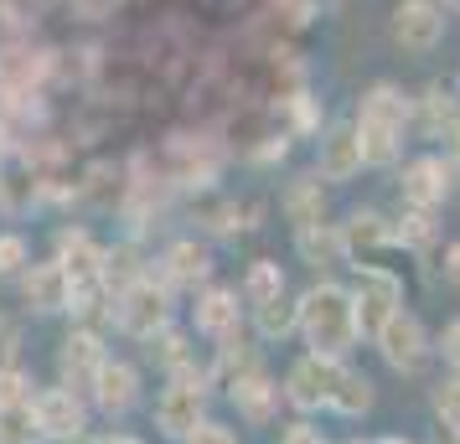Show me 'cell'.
<instances>
[{
	"instance_id": "60d3db41",
	"label": "cell",
	"mask_w": 460,
	"mask_h": 444,
	"mask_svg": "<svg viewBox=\"0 0 460 444\" xmlns=\"http://www.w3.org/2000/svg\"><path fill=\"white\" fill-rule=\"evenodd\" d=\"M439 5H450V11H460V0H439Z\"/></svg>"
},
{
	"instance_id": "f546056e",
	"label": "cell",
	"mask_w": 460,
	"mask_h": 444,
	"mask_svg": "<svg viewBox=\"0 0 460 444\" xmlns=\"http://www.w3.org/2000/svg\"><path fill=\"white\" fill-rule=\"evenodd\" d=\"M31 269V248L22 233H0V279H16Z\"/></svg>"
},
{
	"instance_id": "603a6c76",
	"label": "cell",
	"mask_w": 460,
	"mask_h": 444,
	"mask_svg": "<svg viewBox=\"0 0 460 444\" xmlns=\"http://www.w3.org/2000/svg\"><path fill=\"white\" fill-rule=\"evenodd\" d=\"M414 119L424 125V135L450 140V129L460 125V99L450 93V88H429L424 99H414Z\"/></svg>"
},
{
	"instance_id": "7a4b0ae2",
	"label": "cell",
	"mask_w": 460,
	"mask_h": 444,
	"mask_svg": "<svg viewBox=\"0 0 460 444\" xmlns=\"http://www.w3.org/2000/svg\"><path fill=\"white\" fill-rule=\"evenodd\" d=\"M300 336L321 357H347L357 346V336H362L352 290L336 284V279H321L315 290H305L300 295Z\"/></svg>"
},
{
	"instance_id": "4316f807",
	"label": "cell",
	"mask_w": 460,
	"mask_h": 444,
	"mask_svg": "<svg viewBox=\"0 0 460 444\" xmlns=\"http://www.w3.org/2000/svg\"><path fill=\"white\" fill-rule=\"evenodd\" d=\"M373 378L367 372H357V367H347L341 372V387H336V403L332 414H341V419H362V414H373Z\"/></svg>"
},
{
	"instance_id": "e0dca14e",
	"label": "cell",
	"mask_w": 460,
	"mask_h": 444,
	"mask_svg": "<svg viewBox=\"0 0 460 444\" xmlns=\"http://www.w3.org/2000/svg\"><path fill=\"white\" fill-rule=\"evenodd\" d=\"M212 274V254L197 243V238H181V243H171L166 258H161V279H166L171 290H197L202 279Z\"/></svg>"
},
{
	"instance_id": "83f0119b",
	"label": "cell",
	"mask_w": 460,
	"mask_h": 444,
	"mask_svg": "<svg viewBox=\"0 0 460 444\" xmlns=\"http://www.w3.org/2000/svg\"><path fill=\"white\" fill-rule=\"evenodd\" d=\"M150 352L161 357V367H166L171 378H181V372H197V357H191V346H187V336L181 331H161V336H150Z\"/></svg>"
},
{
	"instance_id": "e575fe53",
	"label": "cell",
	"mask_w": 460,
	"mask_h": 444,
	"mask_svg": "<svg viewBox=\"0 0 460 444\" xmlns=\"http://www.w3.org/2000/svg\"><path fill=\"white\" fill-rule=\"evenodd\" d=\"M16 326H11V320H0V372H5V367H16Z\"/></svg>"
},
{
	"instance_id": "ffe728a7",
	"label": "cell",
	"mask_w": 460,
	"mask_h": 444,
	"mask_svg": "<svg viewBox=\"0 0 460 444\" xmlns=\"http://www.w3.org/2000/svg\"><path fill=\"white\" fill-rule=\"evenodd\" d=\"M191 320H197V331L212 341H223L228 331L243 326V310H238V295L233 290H202L197 305H191Z\"/></svg>"
},
{
	"instance_id": "9c48e42d",
	"label": "cell",
	"mask_w": 460,
	"mask_h": 444,
	"mask_svg": "<svg viewBox=\"0 0 460 444\" xmlns=\"http://www.w3.org/2000/svg\"><path fill=\"white\" fill-rule=\"evenodd\" d=\"M388 31L403 52H435L445 37V5L439 0H398Z\"/></svg>"
},
{
	"instance_id": "6da1fadb",
	"label": "cell",
	"mask_w": 460,
	"mask_h": 444,
	"mask_svg": "<svg viewBox=\"0 0 460 444\" xmlns=\"http://www.w3.org/2000/svg\"><path fill=\"white\" fill-rule=\"evenodd\" d=\"M357 140H362V161L367 166H394L403 155V135L414 125V99L398 83H373L357 104Z\"/></svg>"
},
{
	"instance_id": "836d02e7",
	"label": "cell",
	"mask_w": 460,
	"mask_h": 444,
	"mask_svg": "<svg viewBox=\"0 0 460 444\" xmlns=\"http://www.w3.org/2000/svg\"><path fill=\"white\" fill-rule=\"evenodd\" d=\"M181 444H238V434H233V429H223V423H202V429H191L187 440Z\"/></svg>"
},
{
	"instance_id": "44dd1931",
	"label": "cell",
	"mask_w": 460,
	"mask_h": 444,
	"mask_svg": "<svg viewBox=\"0 0 460 444\" xmlns=\"http://www.w3.org/2000/svg\"><path fill=\"white\" fill-rule=\"evenodd\" d=\"M341 233H347V248L352 254H377V248H388V243H398V228L383 217V212H373V207H357L347 222H341Z\"/></svg>"
},
{
	"instance_id": "3957f363",
	"label": "cell",
	"mask_w": 460,
	"mask_h": 444,
	"mask_svg": "<svg viewBox=\"0 0 460 444\" xmlns=\"http://www.w3.org/2000/svg\"><path fill=\"white\" fill-rule=\"evenodd\" d=\"M109 316H114V326H119L125 336H135V341L161 336V331L171 326V284H166V279H155V274L135 279L129 290L114 295Z\"/></svg>"
},
{
	"instance_id": "d4e9b609",
	"label": "cell",
	"mask_w": 460,
	"mask_h": 444,
	"mask_svg": "<svg viewBox=\"0 0 460 444\" xmlns=\"http://www.w3.org/2000/svg\"><path fill=\"white\" fill-rule=\"evenodd\" d=\"M238 295H243L249 310H259V305H270V300H279V295H290V290H285V269H279L274 258H253Z\"/></svg>"
},
{
	"instance_id": "d6986e66",
	"label": "cell",
	"mask_w": 460,
	"mask_h": 444,
	"mask_svg": "<svg viewBox=\"0 0 460 444\" xmlns=\"http://www.w3.org/2000/svg\"><path fill=\"white\" fill-rule=\"evenodd\" d=\"M367 166L362 161V140H357V125H341L321 140V181H352L357 170Z\"/></svg>"
},
{
	"instance_id": "f35d334b",
	"label": "cell",
	"mask_w": 460,
	"mask_h": 444,
	"mask_svg": "<svg viewBox=\"0 0 460 444\" xmlns=\"http://www.w3.org/2000/svg\"><path fill=\"white\" fill-rule=\"evenodd\" d=\"M445 145H450V155H456V166H460V125L450 129V140H445Z\"/></svg>"
},
{
	"instance_id": "1f68e13d",
	"label": "cell",
	"mask_w": 460,
	"mask_h": 444,
	"mask_svg": "<svg viewBox=\"0 0 460 444\" xmlns=\"http://www.w3.org/2000/svg\"><path fill=\"white\" fill-rule=\"evenodd\" d=\"M22 398H37V393H31V382H26L16 367H5V372H0V403H22Z\"/></svg>"
},
{
	"instance_id": "4dcf8cb0",
	"label": "cell",
	"mask_w": 460,
	"mask_h": 444,
	"mask_svg": "<svg viewBox=\"0 0 460 444\" xmlns=\"http://www.w3.org/2000/svg\"><path fill=\"white\" fill-rule=\"evenodd\" d=\"M435 352H439V357H445V367H450V372H460V316L450 320V326H445V331H439Z\"/></svg>"
},
{
	"instance_id": "d6a6232c",
	"label": "cell",
	"mask_w": 460,
	"mask_h": 444,
	"mask_svg": "<svg viewBox=\"0 0 460 444\" xmlns=\"http://www.w3.org/2000/svg\"><path fill=\"white\" fill-rule=\"evenodd\" d=\"M403 222H409V228H398V243H424V238L435 233V228H429V222H435V212H409Z\"/></svg>"
},
{
	"instance_id": "277c9868",
	"label": "cell",
	"mask_w": 460,
	"mask_h": 444,
	"mask_svg": "<svg viewBox=\"0 0 460 444\" xmlns=\"http://www.w3.org/2000/svg\"><path fill=\"white\" fill-rule=\"evenodd\" d=\"M208 387H212V372H181V378L166 382V393L155 398V429L166 440H187L191 429L208 423Z\"/></svg>"
},
{
	"instance_id": "ba28073f",
	"label": "cell",
	"mask_w": 460,
	"mask_h": 444,
	"mask_svg": "<svg viewBox=\"0 0 460 444\" xmlns=\"http://www.w3.org/2000/svg\"><path fill=\"white\" fill-rule=\"evenodd\" d=\"M31 408H37V423H42V440H58V444H73L88 434V403L84 393H73V387H42L37 398H31Z\"/></svg>"
},
{
	"instance_id": "d590c367",
	"label": "cell",
	"mask_w": 460,
	"mask_h": 444,
	"mask_svg": "<svg viewBox=\"0 0 460 444\" xmlns=\"http://www.w3.org/2000/svg\"><path fill=\"white\" fill-rule=\"evenodd\" d=\"M439 274H445V284H460V238L445 248V258H439Z\"/></svg>"
},
{
	"instance_id": "52a82bcc",
	"label": "cell",
	"mask_w": 460,
	"mask_h": 444,
	"mask_svg": "<svg viewBox=\"0 0 460 444\" xmlns=\"http://www.w3.org/2000/svg\"><path fill=\"white\" fill-rule=\"evenodd\" d=\"M377 352H383V361L394 367L398 378H414V372H424L429 367V357H435V341H429V331H424V320L409 316V310H398L383 331H377Z\"/></svg>"
},
{
	"instance_id": "8fae6325",
	"label": "cell",
	"mask_w": 460,
	"mask_h": 444,
	"mask_svg": "<svg viewBox=\"0 0 460 444\" xmlns=\"http://www.w3.org/2000/svg\"><path fill=\"white\" fill-rule=\"evenodd\" d=\"M104 341H99V331H73V336L58 346V382L63 387H73V393H93V378L104 372Z\"/></svg>"
},
{
	"instance_id": "4fadbf2b",
	"label": "cell",
	"mask_w": 460,
	"mask_h": 444,
	"mask_svg": "<svg viewBox=\"0 0 460 444\" xmlns=\"http://www.w3.org/2000/svg\"><path fill=\"white\" fill-rule=\"evenodd\" d=\"M22 300L37 310V316H52V310H73V279L58 258L47 264H31L22 274Z\"/></svg>"
},
{
	"instance_id": "f1b7e54d",
	"label": "cell",
	"mask_w": 460,
	"mask_h": 444,
	"mask_svg": "<svg viewBox=\"0 0 460 444\" xmlns=\"http://www.w3.org/2000/svg\"><path fill=\"white\" fill-rule=\"evenodd\" d=\"M429 408H435V419L445 429H460V372L435 382V393H429Z\"/></svg>"
},
{
	"instance_id": "30bf717a",
	"label": "cell",
	"mask_w": 460,
	"mask_h": 444,
	"mask_svg": "<svg viewBox=\"0 0 460 444\" xmlns=\"http://www.w3.org/2000/svg\"><path fill=\"white\" fill-rule=\"evenodd\" d=\"M450 181H456V166L439 161V155H419L403 166V181H398V196L409 212H435L445 196H450Z\"/></svg>"
},
{
	"instance_id": "ac0fdd59",
	"label": "cell",
	"mask_w": 460,
	"mask_h": 444,
	"mask_svg": "<svg viewBox=\"0 0 460 444\" xmlns=\"http://www.w3.org/2000/svg\"><path fill=\"white\" fill-rule=\"evenodd\" d=\"M295 248H300V258H305L311 269H336V264H347V258H352L341 222H315V228H300V233H295Z\"/></svg>"
},
{
	"instance_id": "9a60e30c",
	"label": "cell",
	"mask_w": 460,
	"mask_h": 444,
	"mask_svg": "<svg viewBox=\"0 0 460 444\" xmlns=\"http://www.w3.org/2000/svg\"><path fill=\"white\" fill-rule=\"evenodd\" d=\"M228 398H233V408L243 414L249 423H274V414H279V403H285V387L259 367V372H249V378H238L228 387Z\"/></svg>"
},
{
	"instance_id": "8d00e7d4",
	"label": "cell",
	"mask_w": 460,
	"mask_h": 444,
	"mask_svg": "<svg viewBox=\"0 0 460 444\" xmlns=\"http://www.w3.org/2000/svg\"><path fill=\"white\" fill-rule=\"evenodd\" d=\"M279 444H326V440H321V429H311V423H290Z\"/></svg>"
},
{
	"instance_id": "74e56055",
	"label": "cell",
	"mask_w": 460,
	"mask_h": 444,
	"mask_svg": "<svg viewBox=\"0 0 460 444\" xmlns=\"http://www.w3.org/2000/svg\"><path fill=\"white\" fill-rule=\"evenodd\" d=\"M429 444H460V429H445V423H439L435 440H429Z\"/></svg>"
},
{
	"instance_id": "5bb4252c",
	"label": "cell",
	"mask_w": 460,
	"mask_h": 444,
	"mask_svg": "<svg viewBox=\"0 0 460 444\" xmlns=\"http://www.w3.org/2000/svg\"><path fill=\"white\" fill-rule=\"evenodd\" d=\"M58 264L67 269L73 290H93V284H104V248H99L84 228H63V233H58Z\"/></svg>"
},
{
	"instance_id": "2e32d148",
	"label": "cell",
	"mask_w": 460,
	"mask_h": 444,
	"mask_svg": "<svg viewBox=\"0 0 460 444\" xmlns=\"http://www.w3.org/2000/svg\"><path fill=\"white\" fill-rule=\"evenodd\" d=\"M259 367H264V357H259V336H249L243 326H238V331H228V336L217 341L212 378L223 382V387H233L238 378H249V372H259Z\"/></svg>"
},
{
	"instance_id": "484cf974",
	"label": "cell",
	"mask_w": 460,
	"mask_h": 444,
	"mask_svg": "<svg viewBox=\"0 0 460 444\" xmlns=\"http://www.w3.org/2000/svg\"><path fill=\"white\" fill-rule=\"evenodd\" d=\"M0 444H42V423H37L31 398L0 403Z\"/></svg>"
},
{
	"instance_id": "7402d4cb",
	"label": "cell",
	"mask_w": 460,
	"mask_h": 444,
	"mask_svg": "<svg viewBox=\"0 0 460 444\" xmlns=\"http://www.w3.org/2000/svg\"><path fill=\"white\" fill-rule=\"evenodd\" d=\"M285 217L295 222V233L326 222V187H321V176H300V181L285 191Z\"/></svg>"
},
{
	"instance_id": "ab89813d",
	"label": "cell",
	"mask_w": 460,
	"mask_h": 444,
	"mask_svg": "<svg viewBox=\"0 0 460 444\" xmlns=\"http://www.w3.org/2000/svg\"><path fill=\"white\" fill-rule=\"evenodd\" d=\"M99 444H135L129 434H109V440H99Z\"/></svg>"
},
{
	"instance_id": "8992f818",
	"label": "cell",
	"mask_w": 460,
	"mask_h": 444,
	"mask_svg": "<svg viewBox=\"0 0 460 444\" xmlns=\"http://www.w3.org/2000/svg\"><path fill=\"white\" fill-rule=\"evenodd\" d=\"M352 300H357V326H362V336H377V331L403 310V284H398V274L383 269V264H357Z\"/></svg>"
},
{
	"instance_id": "5b68a950",
	"label": "cell",
	"mask_w": 460,
	"mask_h": 444,
	"mask_svg": "<svg viewBox=\"0 0 460 444\" xmlns=\"http://www.w3.org/2000/svg\"><path fill=\"white\" fill-rule=\"evenodd\" d=\"M341 372H347V357H321V352H305L285 372V403L300 408V414H321L336 403V387H341Z\"/></svg>"
},
{
	"instance_id": "7c38bea8",
	"label": "cell",
	"mask_w": 460,
	"mask_h": 444,
	"mask_svg": "<svg viewBox=\"0 0 460 444\" xmlns=\"http://www.w3.org/2000/svg\"><path fill=\"white\" fill-rule=\"evenodd\" d=\"M93 408L99 414H109V419H125L129 408L140 403V367L135 361H125V357H109L104 361V372L93 378Z\"/></svg>"
},
{
	"instance_id": "b9f144b4",
	"label": "cell",
	"mask_w": 460,
	"mask_h": 444,
	"mask_svg": "<svg viewBox=\"0 0 460 444\" xmlns=\"http://www.w3.org/2000/svg\"><path fill=\"white\" fill-rule=\"evenodd\" d=\"M373 444H409V440H373Z\"/></svg>"
},
{
	"instance_id": "cb8c5ba5",
	"label": "cell",
	"mask_w": 460,
	"mask_h": 444,
	"mask_svg": "<svg viewBox=\"0 0 460 444\" xmlns=\"http://www.w3.org/2000/svg\"><path fill=\"white\" fill-rule=\"evenodd\" d=\"M295 331H300V300L279 295V300H270V305L253 310V336L259 341H285V336H295Z\"/></svg>"
}]
</instances>
